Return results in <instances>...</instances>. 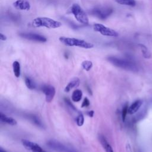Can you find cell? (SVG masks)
Masks as SVG:
<instances>
[{"instance_id": "6da1fadb", "label": "cell", "mask_w": 152, "mask_h": 152, "mask_svg": "<svg viewBox=\"0 0 152 152\" xmlns=\"http://www.w3.org/2000/svg\"><path fill=\"white\" fill-rule=\"evenodd\" d=\"M107 59L114 66L132 72H137L138 71L137 65L132 61L113 56L107 57Z\"/></svg>"}, {"instance_id": "7a4b0ae2", "label": "cell", "mask_w": 152, "mask_h": 152, "mask_svg": "<svg viewBox=\"0 0 152 152\" xmlns=\"http://www.w3.org/2000/svg\"><path fill=\"white\" fill-rule=\"evenodd\" d=\"M31 25L35 28L44 27L48 28H56L60 27L62 26V23L49 17H39L35 18L31 21Z\"/></svg>"}, {"instance_id": "3957f363", "label": "cell", "mask_w": 152, "mask_h": 152, "mask_svg": "<svg viewBox=\"0 0 152 152\" xmlns=\"http://www.w3.org/2000/svg\"><path fill=\"white\" fill-rule=\"evenodd\" d=\"M59 40L66 46H77L84 49H91L94 47V45L91 43L74 37L61 36L59 37Z\"/></svg>"}, {"instance_id": "277c9868", "label": "cell", "mask_w": 152, "mask_h": 152, "mask_svg": "<svg viewBox=\"0 0 152 152\" xmlns=\"http://www.w3.org/2000/svg\"><path fill=\"white\" fill-rule=\"evenodd\" d=\"M71 12L77 21L82 24H88L89 20L86 12L77 4H74L71 7Z\"/></svg>"}, {"instance_id": "5b68a950", "label": "cell", "mask_w": 152, "mask_h": 152, "mask_svg": "<svg viewBox=\"0 0 152 152\" xmlns=\"http://www.w3.org/2000/svg\"><path fill=\"white\" fill-rule=\"evenodd\" d=\"M47 145L56 152H78L76 149L68 147L55 140H50L47 141Z\"/></svg>"}, {"instance_id": "8992f818", "label": "cell", "mask_w": 152, "mask_h": 152, "mask_svg": "<svg viewBox=\"0 0 152 152\" xmlns=\"http://www.w3.org/2000/svg\"><path fill=\"white\" fill-rule=\"evenodd\" d=\"M113 8L110 7H96L90 11V13L101 20L108 18L113 12Z\"/></svg>"}, {"instance_id": "52a82bcc", "label": "cell", "mask_w": 152, "mask_h": 152, "mask_svg": "<svg viewBox=\"0 0 152 152\" xmlns=\"http://www.w3.org/2000/svg\"><path fill=\"white\" fill-rule=\"evenodd\" d=\"M93 30L100 33L101 34L105 36H110V37H118L119 34L115 30L110 28L102 24L95 23L93 25Z\"/></svg>"}, {"instance_id": "ba28073f", "label": "cell", "mask_w": 152, "mask_h": 152, "mask_svg": "<svg viewBox=\"0 0 152 152\" xmlns=\"http://www.w3.org/2000/svg\"><path fill=\"white\" fill-rule=\"evenodd\" d=\"M19 36L23 39L37 42L43 43L47 41L45 36L34 33H20Z\"/></svg>"}, {"instance_id": "9c48e42d", "label": "cell", "mask_w": 152, "mask_h": 152, "mask_svg": "<svg viewBox=\"0 0 152 152\" xmlns=\"http://www.w3.org/2000/svg\"><path fill=\"white\" fill-rule=\"evenodd\" d=\"M21 142L25 148L32 152H46L39 144L34 142L27 140H22Z\"/></svg>"}, {"instance_id": "30bf717a", "label": "cell", "mask_w": 152, "mask_h": 152, "mask_svg": "<svg viewBox=\"0 0 152 152\" xmlns=\"http://www.w3.org/2000/svg\"><path fill=\"white\" fill-rule=\"evenodd\" d=\"M42 90L45 95L46 101L48 103L51 102L55 95V88L51 85H44L42 87Z\"/></svg>"}, {"instance_id": "8fae6325", "label": "cell", "mask_w": 152, "mask_h": 152, "mask_svg": "<svg viewBox=\"0 0 152 152\" xmlns=\"http://www.w3.org/2000/svg\"><path fill=\"white\" fill-rule=\"evenodd\" d=\"M14 7L19 10L28 11L30 9V4L27 0H17L13 3Z\"/></svg>"}, {"instance_id": "7c38bea8", "label": "cell", "mask_w": 152, "mask_h": 152, "mask_svg": "<svg viewBox=\"0 0 152 152\" xmlns=\"http://www.w3.org/2000/svg\"><path fill=\"white\" fill-rule=\"evenodd\" d=\"M142 104V101L141 100H135L129 106L128 113L129 115H133L135 113L140 109Z\"/></svg>"}, {"instance_id": "4fadbf2b", "label": "cell", "mask_w": 152, "mask_h": 152, "mask_svg": "<svg viewBox=\"0 0 152 152\" xmlns=\"http://www.w3.org/2000/svg\"><path fill=\"white\" fill-rule=\"evenodd\" d=\"M99 141L106 152H114L112 146L110 145V144L108 142L104 137H103V135H100Z\"/></svg>"}, {"instance_id": "5bb4252c", "label": "cell", "mask_w": 152, "mask_h": 152, "mask_svg": "<svg viewBox=\"0 0 152 152\" xmlns=\"http://www.w3.org/2000/svg\"><path fill=\"white\" fill-rule=\"evenodd\" d=\"M0 120L2 122L6 123L10 125H15L17 124L15 119L7 116L2 112H0Z\"/></svg>"}, {"instance_id": "9a60e30c", "label": "cell", "mask_w": 152, "mask_h": 152, "mask_svg": "<svg viewBox=\"0 0 152 152\" xmlns=\"http://www.w3.org/2000/svg\"><path fill=\"white\" fill-rule=\"evenodd\" d=\"M80 81L78 78H75L74 79H73L72 80H71L70 82L68 83V84L66 85V86L65 87L64 89V91L65 92H69L72 88H76L77 87H78V86L80 85Z\"/></svg>"}, {"instance_id": "2e32d148", "label": "cell", "mask_w": 152, "mask_h": 152, "mask_svg": "<svg viewBox=\"0 0 152 152\" xmlns=\"http://www.w3.org/2000/svg\"><path fill=\"white\" fill-rule=\"evenodd\" d=\"M83 96V92L80 89L75 90L72 94L71 99L74 102H78L81 100Z\"/></svg>"}, {"instance_id": "e0dca14e", "label": "cell", "mask_w": 152, "mask_h": 152, "mask_svg": "<svg viewBox=\"0 0 152 152\" xmlns=\"http://www.w3.org/2000/svg\"><path fill=\"white\" fill-rule=\"evenodd\" d=\"M12 69H13V72L15 77L19 78L20 77L21 74V66L20 64L18 61H15L12 63Z\"/></svg>"}, {"instance_id": "ac0fdd59", "label": "cell", "mask_w": 152, "mask_h": 152, "mask_svg": "<svg viewBox=\"0 0 152 152\" xmlns=\"http://www.w3.org/2000/svg\"><path fill=\"white\" fill-rule=\"evenodd\" d=\"M28 118L30 119V121H31L34 125H37V126L41 127V128L43 127V125L42 121L37 116H36L34 115H28Z\"/></svg>"}, {"instance_id": "d6986e66", "label": "cell", "mask_w": 152, "mask_h": 152, "mask_svg": "<svg viewBox=\"0 0 152 152\" xmlns=\"http://www.w3.org/2000/svg\"><path fill=\"white\" fill-rule=\"evenodd\" d=\"M117 3L121 5L134 7L136 4L135 0H114Z\"/></svg>"}, {"instance_id": "ffe728a7", "label": "cell", "mask_w": 152, "mask_h": 152, "mask_svg": "<svg viewBox=\"0 0 152 152\" xmlns=\"http://www.w3.org/2000/svg\"><path fill=\"white\" fill-rule=\"evenodd\" d=\"M138 46L140 47L141 49V51H142V55H143V56L145 58H150L151 56V53L150 52L148 51V49L147 48V47L142 45V44H138Z\"/></svg>"}, {"instance_id": "44dd1931", "label": "cell", "mask_w": 152, "mask_h": 152, "mask_svg": "<svg viewBox=\"0 0 152 152\" xmlns=\"http://www.w3.org/2000/svg\"><path fill=\"white\" fill-rule=\"evenodd\" d=\"M81 66L84 70L88 71L91 69V68L93 66V63L90 61L86 60V61H84L82 62Z\"/></svg>"}, {"instance_id": "7402d4cb", "label": "cell", "mask_w": 152, "mask_h": 152, "mask_svg": "<svg viewBox=\"0 0 152 152\" xmlns=\"http://www.w3.org/2000/svg\"><path fill=\"white\" fill-rule=\"evenodd\" d=\"M25 84L28 89L33 90L35 88V84L33 81L29 77L25 78Z\"/></svg>"}, {"instance_id": "603a6c76", "label": "cell", "mask_w": 152, "mask_h": 152, "mask_svg": "<svg viewBox=\"0 0 152 152\" xmlns=\"http://www.w3.org/2000/svg\"><path fill=\"white\" fill-rule=\"evenodd\" d=\"M84 122V118L81 113H80L76 118V123L78 126H81Z\"/></svg>"}, {"instance_id": "cb8c5ba5", "label": "cell", "mask_w": 152, "mask_h": 152, "mask_svg": "<svg viewBox=\"0 0 152 152\" xmlns=\"http://www.w3.org/2000/svg\"><path fill=\"white\" fill-rule=\"evenodd\" d=\"M128 107H129V106H128V104H126L124 106V107L122 109V119L123 122H124L125 121L126 116L127 113H128Z\"/></svg>"}, {"instance_id": "d4e9b609", "label": "cell", "mask_w": 152, "mask_h": 152, "mask_svg": "<svg viewBox=\"0 0 152 152\" xmlns=\"http://www.w3.org/2000/svg\"><path fill=\"white\" fill-rule=\"evenodd\" d=\"M90 104V100H88V99L87 97H85L82 102V104H81V107H88L89 106Z\"/></svg>"}, {"instance_id": "484cf974", "label": "cell", "mask_w": 152, "mask_h": 152, "mask_svg": "<svg viewBox=\"0 0 152 152\" xmlns=\"http://www.w3.org/2000/svg\"><path fill=\"white\" fill-rule=\"evenodd\" d=\"M65 102H66V103L71 109H74V110H76L75 107L71 103V102H70V100H69V99H65Z\"/></svg>"}, {"instance_id": "4316f807", "label": "cell", "mask_w": 152, "mask_h": 152, "mask_svg": "<svg viewBox=\"0 0 152 152\" xmlns=\"http://www.w3.org/2000/svg\"><path fill=\"white\" fill-rule=\"evenodd\" d=\"M126 152H132L131 147L129 144H127L126 145Z\"/></svg>"}, {"instance_id": "83f0119b", "label": "cell", "mask_w": 152, "mask_h": 152, "mask_svg": "<svg viewBox=\"0 0 152 152\" xmlns=\"http://www.w3.org/2000/svg\"><path fill=\"white\" fill-rule=\"evenodd\" d=\"M7 39V37L5 34H4L2 33H0V39L1 40H6Z\"/></svg>"}, {"instance_id": "f1b7e54d", "label": "cell", "mask_w": 152, "mask_h": 152, "mask_svg": "<svg viewBox=\"0 0 152 152\" xmlns=\"http://www.w3.org/2000/svg\"><path fill=\"white\" fill-rule=\"evenodd\" d=\"M87 115H88V116H90V117H93V115H94V111H93V110L88 111V112H87Z\"/></svg>"}, {"instance_id": "f546056e", "label": "cell", "mask_w": 152, "mask_h": 152, "mask_svg": "<svg viewBox=\"0 0 152 152\" xmlns=\"http://www.w3.org/2000/svg\"><path fill=\"white\" fill-rule=\"evenodd\" d=\"M0 152H7L5 150H4L2 147L0 148Z\"/></svg>"}]
</instances>
